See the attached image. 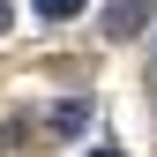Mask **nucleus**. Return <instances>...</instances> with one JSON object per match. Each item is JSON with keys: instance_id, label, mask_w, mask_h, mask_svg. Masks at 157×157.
<instances>
[{"instance_id": "obj_4", "label": "nucleus", "mask_w": 157, "mask_h": 157, "mask_svg": "<svg viewBox=\"0 0 157 157\" xmlns=\"http://www.w3.org/2000/svg\"><path fill=\"white\" fill-rule=\"evenodd\" d=\"M90 157H120V150H90Z\"/></svg>"}, {"instance_id": "obj_1", "label": "nucleus", "mask_w": 157, "mask_h": 157, "mask_svg": "<svg viewBox=\"0 0 157 157\" xmlns=\"http://www.w3.org/2000/svg\"><path fill=\"white\" fill-rule=\"evenodd\" d=\"M142 15H150V0H112V8H105V37H112V45L135 37V30H142Z\"/></svg>"}, {"instance_id": "obj_3", "label": "nucleus", "mask_w": 157, "mask_h": 157, "mask_svg": "<svg viewBox=\"0 0 157 157\" xmlns=\"http://www.w3.org/2000/svg\"><path fill=\"white\" fill-rule=\"evenodd\" d=\"M8 23H15V0H0V30H8Z\"/></svg>"}, {"instance_id": "obj_2", "label": "nucleus", "mask_w": 157, "mask_h": 157, "mask_svg": "<svg viewBox=\"0 0 157 157\" xmlns=\"http://www.w3.org/2000/svg\"><path fill=\"white\" fill-rule=\"evenodd\" d=\"M37 15H45V23H75V15H82V0H37Z\"/></svg>"}]
</instances>
